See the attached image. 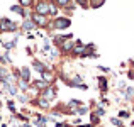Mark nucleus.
Masks as SVG:
<instances>
[{"mask_svg": "<svg viewBox=\"0 0 134 127\" xmlns=\"http://www.w3.org/2000/svg\"><path fill=\"white\" fill-rule=\"evenodd\" d=\"M98 85H100V90L105 91L109 88V83H107V78L105 76H98Z\"/></svg>", "mask_w": 134, "mask_h": 127, "instance_id": "15", "label": "nucleus"}, {"mask_svg": "<svg viewBox=\"0 0 134 127\" xmlns=\"http://www.w3.org/2000/svg\"><path fill=\"white\" fill-rule=\"evenodd\" d=\"M41 97H43V98H46L48 102H51L53 98L56 97V90H54L53 86H48V88H44V90L41 91Z\"/></svg>", "mask_w": 134, "mask_h": 127, "instance_id": "5", "label": "nucleus"}, {"mask_svg": "<svg viewBox=\"0 0 134 127\" xmlns=\"http://www.w3.org/2000/svg\"><path fill=\"white\" fill-rule=\"evenodd\" d=\"M124 97L127 98V100H132V98H134V88L132 86H127L124 90Z\"/></svg>", "mask_w": 134, "mask_h": 127, "instance_id": "16", "label": "nucleus"}, {"mask_svg": "<svg viewBox=\"0 0 134 127\" xmlns=\"http://www.w3.org/2000/svg\"><path fill=\"white\" fill-rule=\"evenodd\" d=\"M19 100L22 102V103H26V102H27V97H24V95H20V97H19Z\"/></svg>", "mask_w": 134, "mask_h": 127, "instance_id": "30", "label": "nucleus"}, {"mask_svg": "<svg viewBox=\"0 0 134 127\" xmlns=\"http://www.w3.org/2000/svg\"><path fill=\"white\" fill-rule=\"evenodd\" d=\"M56 5H59V7H68L70 5V0H56Z\"/></svg>", "mask_w": 134, "mask_h": 127, "instance_id": "21", "label": "nucleus"}, {"mask_svg": "<svg viewBox=\"0 0 134 127\" xmlns=\"http://www.w3.org/2000/svg\"><path fill=\"white\" fill-rule=\"evenodd\" d=\"M83 49H85V44H83V42L82 41H78V42H75V46H73V54H82V53H83Z\"/></svg>", "mask_w": 134, "mask_h": 127, "instance_id": "10", "label": "nucleus"}, {"mask_svg": "<svg viewBox=\"0 0 134 127\" xmlns=\"http://www.w3.org/2000/svg\"><path fill=\"white\" fill-rule=\"evenodd\" d=\"M119 117H121V119H127L129 117V112L127 110H121V112H119Z\"/></svg>", "mask_w": 134, "mask_h": 127, "instance_id": "25", "label": "nucleus"}, {"mask_svg": "<svg viewBox=\"0 0 134 127\" xmlns=\"http://www.w3.org/2000/svg\"><path fill=\"white\" fill-rule=\"evenodd\" d=\"M49 14L51 15H58V7L54 3H49Z\"/></svg>", "mask_w": 134, "mask_h": 127, "instance_id": "19", "label": "nucleus"}, {"mask_svg": "<svg viewBox=\"0 0 134 127\" xmlns=\"http://www.w3.org/2000/svg\"><path fill=\"white\" fill-rule=\"evenodd\" d=\"M32 68L36 70V71H39V73H43V71H46V70H48V68L43 65V63L37 61V59H34V61H32Z\"/></svg>", "mask_w": 134, "mask_h": 127, "instance_id": "11", "label": "nucleus"}, {"mask_svg": "<svg viewBox=\"0 0 134 127\" xmlns=\"http://www.w3.org/2000/svg\"><path fill=\"white\" fill-rule=\"evenodd\" d=\"M127 76H129L131 80H134V70H132V71H129V73H127Z\"/></svg>", "mask_w": 134, "mask_h": 127, "instance_id": "31", "label": "nucleus"}, {"mask_svg": "<svg viewBox=\"0 0 134 127\" xmlns=\"http://www.w3.org/2000/svg\"><path fill=\"white\" fill-rule=\"evenodd\" d=\"M75 114H78V115H85V114H88V107H83V105H80V107L76 108Z\"/></svg>", "mask_w": 134, "mask_h": 127, "instance_id": "18", "label": "nucleus"}, {"mask_svg": "<svg viewBox=\"0 0 134 127\" xmlns=\"http://www.w3.org/2000/svg\"><path fill=\"white\" fill-rule=\"evenodd\" d=\"M0 20H2V19H0Z\"/></svg>", "mask_w": 134, "mask_h": 127, "instance_id": "37", "label": "nucleus"}, {"mask_svg": "<svg viewBox=\"0 0 134 127\" xmlns=\"http://www.w3.org/2000/svg\"><path fill=\"white\" fill-rule=\"evenodd\" d=\"M76 3H78L80 7H83V9H88V0H75Z\"/></svg>", "mask_w": 134, "mask_h": 127, "instance_id": "20", "label": "nucleus"}, {"mask_svg": "<svg viewBox=\"0 0 134 127\" xmlns=\"http://www.w3.org/2000/svg\"><path fill=\"white\" fill-rule=\"evenodd\" d=\"M19 78H20V80H24L26 83L31 80V70L27 68V66H22V68L19 70Z\"/></svg>", "mask_w": 134, "mask_h": 127, "instance_id": "6", "label": "nucleus"}, {"mask_svg": "<svg viewBox=\"0 0 134 127\" xmlns=\"http://www.w3.org/2000/svg\"><path fill=\"white\" fill-rule=\"evenodd\" d=\"M17 29V24L10 19H2L0 20V32H12Z\"/></svg>", "mask_w": 134, "mask_h": 127, "instance_id": "2", "label": "nucleus"}, {"mask_svg": "<svg viewBox=\"0 0 134 127\" xmlns=\"http://www.w3.org/2000/svg\"><path fill=\"white\" fill-rule=\"evenodd\" d=\"M0 107H2V103H0Z\"/></svg>", "mask_w": 134, "mask_h": 127, "instance_id": "36", "label": "nucleus"}, {"mask_svg": "<svg viewBox=\"0 0 134 127\" xmlns=\"http://www.w3.org/2000/svg\"><path fill=\"white\" fill-rule=\"evenodd\" d=\"M41 80H43V82H46V83H51L53 80H54V75H53L51 71H49V70H46V71H43L41 73Z\"/></svg>", "mask_w": 134, "mask_h": 127, "instance_id": "7", "label": "nucleus"}, {"mask_svg": "<svg viewBox=\"0 0 134 127\" xmlns=\"http://www.w3.org/2000/svg\"><path fill=\"white\" fill-rule=\"evenodd\" d=\"M73 46H75V42H73L71 39H66V41L61 44V49H63L65 53H71V51H73Z\"/></svg>", "mask_w": 134, "mask_h": 127, "instance_id": "8", "label": "nucleus"}, {"mask_svg": "<svg viewBox=\"0 0 134 127\" xmlns=\"http://www.w3.org/2000/svg\"><path fill=\"white\" fill-rule=\"evenodd\" d=\"M2 86L5 88V90L9 91L10 95H17V86H15V85H12V83H7V82H2Z\"/></svg>", "mask_w": 134, "mask_h": 127, "instance_id": "9", "label": "nucleus"}, {"mask_svg": "<svg viewBox=\"0 0 134 127\" xmlns=\"http://www.w3.org/2000/svg\"><path fill=\"white\" fill-rule=\"evenodd\" d=\"M7 107H9V110H10V112H15V105H14V102H12V100L7 102Z\"/></svg>", "mask_w": 134, "mask_h": 127, "instance_id": "26", "label": "nucleus"}, {"mask_svg": "<svg viewBox=\"0 0 134 127\" xmlns=\"http://www.w3.org/2000/svg\"><path fill=\"white\" fill-rule=\"evenodd\" d=\"M78 127H92L90 124H85V125H78Z\"/></svg>", "mask_w": 134, "mask_h": 127, "instance_id": "32", "label": "nucleus"}, {"mask_svg": "<svg viewBox=\"0 0 134 127\" xmlns=\"http://www.w3.org/2000/svg\"><path fill=\"white\" fill-rule=\"evenodd\" d=\"M98 70H100V71H104V73H109V71H110V70L105 68V66H98Z\"/></svg>", "mask_w": 134, "mask_h": 127, "instance_id": "29", "label": "nucleus"}, {"mask_svg": "<svg viewBox=\"0 0 134 127\" xmlns=\"http://www.w3.org/2000/svg\"><path fill=\"white\" fill-rule=\"evenodd\" d=\"M36 105H39L41 108H49V102L46 100V98H43V97H41L39 100H36Z\"/></svg>", "mask_w": 134, "mask_h": 127, "instance_id": "17", "label": "nucleus"}, {"mask_svg": "<svg viewBox=\"0 0 134 127\" xmlns=\"http://www.w3.org/2000/svg\"><path fill=\"white\" fill-rule=\"evenodd\" d=\"M70 26H71L70 17H56V19L53 20V24H51V27L56 29V31H63V29H66V27H70Z\"/></svg>", "mask_w": 134, "mask_h": 127, "instance_id": "1", "label": "nucleus"}, {"mask_svg": "<svg viewBox=\"0 0 134 127\" xmlns=\"http://www.w3.org/2000/svg\"><path fill=\"white\" fill-rule=\"evenodd\" d=\"M95 115H97V117H102V115H105V110L102 107H98L97 110H95Z\"/></svg>", "mask_w": 134, "mask_h": 127, "instance_id": "23", "label": "nucleus"}, {"mask_svg": "<svg viewBox=\"0 0 134 127\" xmlns=\"http://www.w3.org/2000/svg\"><path fill=\"white\" fill-rule=\"evenodd\" d=\"M104 3L105 0H88V7H92V9H100Z\"/></svg>", "mask_w": 134, "mask_h": 127, "instance_id": "12", "label": "nucleus"}, {"mask_svg": "<svg viewBox=\"0 0 134 127\" xmlns=\"http://www.w3.org/2000/svg\"><path fill=\"white\" fill-rule=\"evenodd\" d=\"M0 122H2V115H0Z\"/></svg>", "mask_w": 134, "mask_h": 127, "instance_id": "34", "label": "nucleus"}, {"mask_svg": "<svg viewBox=\"0 0 134 127\" xmlns=\"http://www.w3.org/2000/svg\"><path fill=\"white\" fill-rule=\"evenodd\" d=\"M22 29L24 31H32V29H36V26H34V22L31 19H26L24 24H22Z\"/></svg>", "mask_w": 134, "mask_h": 127, "instance_id": "13", "label": "nucleus"}, {"mask_svg": "<svg viewBox=\"0 0 134 127\" xmlns=\"http://www.w3.org/2000/svg\"><path fill=\"white\" fill-rule=\"evenodd\" d=\"M90 120H92V124H98V122H100V119H98L95 114H92L90 115Z\"/></svg>", "mask_w": 134, "mask_h": 127, "instance_id": "24", "label": "nucleus"}, {"mask_svg": "<svg viewBox=\"0 0 134 127\" xmlns=\"http://www.w3.org/2000/svg\"><path fill=\"white\" fill-rule=\"evenodd\" d=\"M32 3V0H20V7H29Z\"/></svg>", "mask_w": 134, "mask_h": 127, "instance_id": "27", "label": "nucleus"}, {"mask_svg": "<svg viewBox=\"0 0 134 127\" xmlns=\"http://www.w3.org/2000/svg\"><path fill=\"white\" fill-rule=\"evenodd\" d=\"M110 122H112L114 125H117V127H121V125H122V122L119 120V119H110Z\"/></svg>", "mask_w": 134, "mask_h": 127, "instance_id": "28", "label": "nucleus"}, {"mask_svg": "<svg viewBox=\"0 0 134 127\" xmlns=\"http://www.w3.org/2000/svg\"><path fill=\"white\" fill-rule=\"evenodd\" d=\"M36 14H39V15H48L49 14V3L44 2V0H41V2L36 3Z\"/></svg>", "mask_w": 134, "mask_h": 127, "instance_id": "3", "label": "nucleus"}, {"mask_svg": "<svg viewBox=\"0 0 134 127\" xmlns=\"http://www.w3.org/2000/svg\"><path fill=\"white\" fill-rule=\"evenodd\" d=\"M19 88H20V90H27V88H29V85L24 82V80H19Z\"/></svg>", "mask_w": 134, "mask_h": 127, "instance_id": "22", "label": "nucleus"}, {"mask_svg": "<svg viewBox=\"0 0 134 127\" xmlns=\"http://www.w3.org/2000/svg\"><path fill=\"white\" fill-rule=\"evenodd\" d=\"M31 20L34 22V26H39V27H46V26H48V19H46L44 15H39V14H36V12L32 14Z\"/></svg>", "mask_w": 134, "mask_h": 127, "instance_id": "4", "label": "nucleus"}, {"mask_svg": "<svg viewBox=\"0 0 134 127\" xmlns=\"http://www.w3.org/2000/svg\"><path fill=\"white\" fill-rule=\"evenodd\" d=\"M22 127H31V125H29V124H27V122H26V124H24Z\"/></svg>", "mask_w": 134, "mask_h": 127, "instance_id": "33", "label": "nucleus"}, {"mask_svg": "<svg viewBox=\"0 0 134 127\" xmlns=\"http://www.w3.org/2000/svg\"><path fill=\"white\" fill-rule=\"evenodd\" d=\"M0 95H2V91H0Z\"/></svg>", "mask_w": 134, "mask_h": 127, "instance_id": "35", "label": "nucleus"}, {"mask_svg": "<svg viewBox=\"0 0 134 127\" xmlns=\"http://www.w3.org/2000/svg\"><path fill=\"white\" fill-rule=\"evenodd\" d=\"M10 10H12V12H15V14H19V15H22V17L27 15V12H26V10H24L20 5H12V7H10Z\"/></svg>", "mask_w": 134, "mask_h": 127, "instance_id": "14", "label": "nucleus"}]
</instances>
